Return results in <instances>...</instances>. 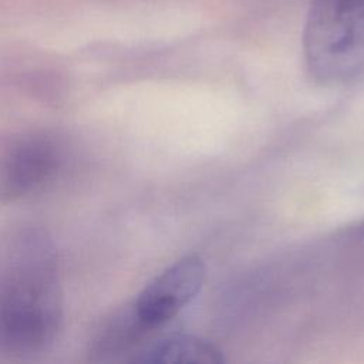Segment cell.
I'll use <instances>...</instances> for the list:
<instances>
[{
	"mask_svg": "<svg viewBox=\"0 0 364 364\" xmlns=\"http://www.w3.org/2000/svg\"><path fill=\"white\" fill-rule=\"evenodd\" d=\"M61 165L57 141L46 134L17 139L0 159V200L23 199L48 183Z\"/></svg>",
	"mask_w": 364,
	"mask_h": 364,
	"instance_id": "4",
	"label": "cell"
},
{
	"mask_svg": "<svg viewBox=\"0 0 364 364\" xmlns=\"http://www.w3.org/2000/svg\"><path fill=\"white\" fill-rule=\"evenodd\" d=\"M64 323L57 255L41 230L20 237L0 282V348L33 354L50 347Z\"/></svg>",
	"mask_w": 364,
	"mask_h": 364,
	"instance_id": "1",
	"label": "cell"
},
{
	"mask_svg": "<svg viewBox=\"0 0 364 364\" xmlns=\"http://www.w3.org/2000/svg\"><path fill=\"white\" fill-rule=\"evenodd\" d=\"M303 50L310 77L340 87L364 73V0H313Z\"/></svg>",
	"mask_w": 364,
	"mask_h": 364,
	"instance_id": "2",
	"label": "cell"
},
{
	"mask_svg": "<svg viewBox=\"0 0 364 364\" xmlns=\"http://www.w3.org/2000/svg\"><path fill=\"white\" fill-rule=\"evenodd\" d=\"M206 266L199 255H188L155 279L124 307L141 337L173 318L200 291Z\"/></svg>",
	"mask_w": 364,
	"mask_h": 364,
	"instance_id": "3",
	"label": "cell"
},
{
	"mask_svg": "<svg viewBox=\"0 0 364 364\" xmlns=\"http://www.w3.org/2000/svg\"><path fill=\"white\" fill-rule=\"evenodd\" d=\"M135 360L158 364H220L225 357L206 340L188 334H171L151 344Z\"/></svg>",
	"mask_w": 364,
	"mask_h": 364,
	"instance_id": "5",
	"label": "cell"
}]
</instances>
